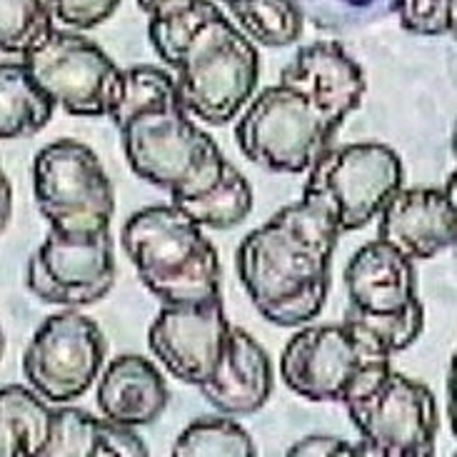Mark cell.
<instances>
[{
    "label": "cell",
    "instance_id": "obj_7",
    "mask_svg": "<svg viewBox=\"0 0 457 457\" xmlns=\"http://www.w3.org/2000/svg\"><path fill=\"white\" fill-rule=\"evenodd\" d=\"M347 415L378 457H430L437 445V400L428 385L385 365L345 400Z\"/></svg>",
    "mask_w": 457,
    "mask_h": 457
},
{
    "label": "cell",
    "instance_id": "obj_15",
    "mask_svg": "<svg viewBox=\"0 0 457 457\" xmlns=\"http://www.w3.org/2000/svg\"><path fill=\"white\" fill-rule=\"evenodd\" d=\"M378 237L410 260H430L457 247V215L445 190L400 187L380 212Z\"/></svg>",
    "mask_w": 457,
    "mask_h": 457
},
{
    "label": "cell",
    "instance_id": "obj_17",
    "mask_svg": "<svg viewBox=\"0 0 457 457\" xmlns=\"http://www.w3.org/2000/svg\"><path fill=\"white\" fill-rule=\"evenodd\" d=\"M203 397L220 415H253L272 395V368L268 353L243 328H233L225 358L211 383L200 387Z\"/></svg>",
    "mask_w": 457,
    "mask_h": 457
},
{
    "label": "cell",
    "instance_id": "obj_16",
    "mask_svg": "<svg viewBox=\"0 0 457 457\" xmlns=\"http://www.w3.org/2000/svg\"><path fill=\"white\" fill-rule=\"evenodd\" d=\"M412 262L380 237L365 243L345 268L350 308L368 315H397L408 310L418 300Z\"/></svg>",
    "mask_w": 457,
    "mask_h": 457
},
{
    "label": "cell",
    "instance_id": "obj_1",
    "mask_svg": "<svg viewBox=\"0 0 457 457\" xmlns=\"http://www.w3.org/2000/svg\"><path fill=\"white\" fill-rule=\"evenodd\" d=\"M340 220L325 203L303 198L245 235L235 268L250 303L278 328H303L325 308Z\"/></svg>",
    "mask_w": 457,
    "mask_h": 457
},
{
    "label": "cell",
    "instance_id": "obj_12",
    "mask_svg": "<svg viewBox=\"0 0 457 457\" xmlns=\"http://www.w3.org/2000/svg\"><path fill=\"white\" fill-rule=\"evenodd\" d=\"M28 290L48 305L86 308L108 295L115 285V253L111 233L73 240L48 230L25 265Z\"/></svg>",
    "mask_w": 457,
    "mask_h": 457
},
{
    "label": "cell",
    "instance_id": "obj_28",
    "mask_svg": "<svg viewBox=\"0 0 457 457\" xmlns=\"http://www.w3.org/2000/svg\"><path fill=\"white\" fill-rule=\"evenodd\" d=\"M305 21L320 30H362L395 12L397 0H295Z\"/></svg>",
    "mask_w": 457,
    "mask_h": 457
},
{
    "label": "cell",
    "instance_id": "obj_10",
    "mask_svg": "<svg viewBox=\"0 0 457 457\" xmlns=\"http://www.w3.org/2000/svg\"><path fill=\"white\" fill-rule=\"evenodd\" d=\"M23 62L55 108L68 115H112L123 96L125 71L100 46L73 30H55L40 48L28 53Z\"/></svg>",
    "mask_w": 457,
    "mask_h": 457
},
{
    "label": "cell",
    "instance_id": "obj_4",
    "mask_svg": "<svg viewBox=\"0 0 457 457\" xmlns=\"http://www.w3.org/2000/svg\"><path fill=\"white\" fill-rule=\"evenodd\" d=\"M120 137L130 170L168 190L173 203L211 190L228 168L223 150L183 105L137 112L120 128Z\"/></svg>",
    "mask_w": 457,
    "mask_h": 457
},
{
    "label": "cell",
    "instance_id": "obj_30",
    "mask_svg": "<svg viewBox=\"0 0 457 457\" xmlns=\"http://www.w3.org/2000/svg\"><path fill=\"white\" fill-rule=\"evenodd\" d=\"M55 21L68 30H90L118 11L120 0H48Z\"/></svg>",
    "mask_w": 457,
    "mask_h": 457
},
{
    "label": "cell",
    "instance_id": "obj_21",
    "mask_svg": "<svg viewBox=\"0 0 457 457\" xmlns=\"http://www.w3.org/2000/svg\"><path fill=\"white\" fill-rule=\"evenodd\" d=\"M225 11L253 43L265 48L293 46L308 23L295 0H230Z\"/></svg>",
    "mask_w": 457,
    "mask_h": 457
},
{
    "label": "cell",
    "instance_id": "obj_24",
    "mask_svg": "<svg viewBox=\"0 0 457 457\" xmlns=\"http://www.w3.org/2000/svg\"><path fill=\"white\" fill-rule=\"evenodd\" d=\"M108 418H93L78 408L55 410L43 457H108Z\"/></svg>",
    "mask_w": 457,
    "mask_h": 457
},
{
    "label": "cell",
    "instance_id": "obj_32",
    "mask_svg": "<svg viewBox=\"0 0 457 457\" xmlns=\"http://www.w3.org/2000/svg\"><path fill=\"white\" fill-rule=\"evenodd\" d=\"M447 415H450V428L457 440V358H453L450 372H447Z\"/></svg>",
    "mask_w": 457,
    "mask_h": 457
},
{
    "label": "cell",
    "instance_id": "obj_5",
    "mask_svg": "<svg viewBox=\"0 0 457 457\" xmlns=\"http://www.w3.org/2000/svg\"><path fill=\"white\" fill-rule=\"evenodd\" d=\"M33 193L50 230L73 240L111 233L115 193L100 158L78 140H55L33 161Z\"/></svg>",
    "mask_w": 457,
    "mask_h": 457
},
{
    "label": "cell",
    "instance_id": "obj_26",
    "mask_svg": "<svg viewBox=\"0 0 457 457\" xmlns=\"http://www.w3.org/2000/svg\"><path fill=\"white\" fill-rule=\"evenodd\" d=\"M53 18L48 0H0V50L25 58L55 33Z\"/></svg>",
    "mask_w": 457,
    "mask_h": 457
},
{
    "label": "cell",
    "instance_id": "obj_8",
    "mask_svg": "<svg viewBox=\"0 0 457 457\" xmlns=\"http://www.w3.org/2000/svg\"><path fill=\"white\" fill-rule=\"evenodd\" d=\"M390 358L347 325H303L283 350L280 375L287 390L310 403H343Z\"/></svg>",
    "mask_w": 457,
    "mask_h": 457
},
{
    "label": "cell",
    "instance_id": "obj_27",
    "mask_svg": "<svg viewBox=\"0 0 457 457\" xmlns=\"http://www.w3.org/2000/svg\"><path fill=\"white\" fill-rule=\"evenodd\" d=\"M345 322L353 325L375 350L393 358L397 353L408 350L422 333L425 325V310L420 300H415L408 310L397 315H368L347 305Z\"/></svg>",
    "mask_w": 457,
    "mask_h": 457
},
{
    "label": "cell",
    "instance_id": "obj_6",
    "mask_svg": "<svg viewBox=\"0 0 457 457\" xmlns=\"http://www.w3.org/2000/svg\"><path fill=\"white\" fill-rule=\"evenodd\" d=\"M337 128L303 93L280 83L247 103L235 140L247 161L265 170L308 173L330 150Z\"/></svg>",
    "mask_w": 457,
    "mask_h": 457
},
{
    "label": "cell",
    "instance_id": "obj_36",
    "mask_svg": "<svg viewBox=\"0 0 457 457\" xmlns=\"http://www.w3.org/2000/svg\"><path fill=\"white\" fill-rule=\"evenodd\" d=\"M453 36L457 37V0H455V8H453Z\"/></svg>",
    "mask_w": 457,
    "mask_h": 457
},
{
    "label": "cell",
    "instance_id": "obj_23",
    "mask_svg": "<svg viewBox=\"0 0 457 457\" xmlns=\"http://www.w3.org/2000/svg\"><path fill=\"white\" fill-rule=\"evenodd\" d=\"M173 457H255L258 447L243 425L223 418H200L190 422L175 440Z\"/></svg>",
    "mask_w": 457,
    "mask_h": 457
},
{
    "label": "cell",
    "instance_id": "obj_9",
    "mask_svg": "<svg viewBox=\"0 0 457 457\" xmlns=\"http://www.w3.org/2000/svg\"><path fill=\"white\" fill-rule=\"evenodd\" d=\"M403 187V161L385 143L330 148L310 170L305 193L337 215L343 233L370 223Z\"/></svg>",
    "mask_w": 457,
    "mask_h": 457
},
{
    "label": "cell",
    "instance_id": "obj_35",
    "mask_svg": "<svg viewBox=\"0 0 457 457\" xmlns=\"http://www.w3.org/2000/svg\"><path fill=\"white\" fill-rule=\"evenodd\" d=\"M445 195L450 200V205H453V211L457 215V170L450 178H447V186H445Z\"/></svg>",
    "mask_w": 457,
    "mask_h": 457
},
{
    "label": "cell",
    "instance_id": "obj_25",
    "mask_svg": "<svg viewBox=\"0 0 457 457\" xmlns=\"http://www.w3.org/2000/svg\"><path fill=\"white\" fill-rule=\"evenodd\" d=\"M170 105H183L178 78L155 65H136L125 71L123 96L118 100L111 120L120 130L137 112L170 108Z\"/></svg>",
    "mask_w": 457,
    "mask_h": 457
},
{
    "label": "cell",
    "instance_id": "obj_29",
    "mask_svg": "<svg viewBox=\"0 0 457 457\" xmlns=\"http://www.w3.org/2000/svg\"><path fill=\"white\" fill-rule=\"evenodd\" d=\"M455 0H397L400 25L415 36H445L453 33Z\"/></svg>",
    "mask_w": 457,
    "mask_h": 457
},
{
    "label": "cell",
    "instance_id": "obj_18",
    "mask_svg": "<svg viewBox=\"0 0 457 457\" xmlns=\"http://www.w3.org/2000/svg\"><path fill=\"white\" fill-rule=\"evenodd\" d=\"M103 418L130 428H145L168 410L170 393L161 370L143 355H120L103 370L98 383Z\"/></svg>",
    "mask_w": 457,
    "mask_h": 457
},
{
    "label": "cell",
    "instance_id": "obj_13",
    "mask_svg": "<svg viewBox=\"0 0 457 457\" xmlns=\"http://www.w3.org/2000/svg\"><path fill=\"white\" fill-rule=\"evenodd\" d=\"M233 325L223 297L198 305H165L148 330L150 353L180 383L203 387L215 378Z\"/></svg>",
    "mask_w": 457,
    "mask_h": 457
},
{
    "label": "cell",
    "instance_id": "obj_31",
    "mask_svg": "<svg viewBox=\"0 0 457 457\" xmlns=\"http://www.w3.org/2000/svg\"><path fill=\"white\" fill-rule=\"evenodd\" d=\"M290 457H355V455H375L365 440L360 443H347L343 437H333V435H308L303 440H297L295 445L287 450Z\"/></svg>",
    "mask_w": 457,
    "mask_h": 457
},
{
    "label": "cell",
    "instance_id": "obj_19",
    "mask_svg": "<svg viewBox=\"0 0 457 457\" xmlns=\"http://www.w3.org/2000/svg\"><path fill=\"white\" fill-rule=\"evenodd\" d=\"M53 415L46 397L23 385H5L0 390V455L43 457L53 430Z\"/></svg>",
    "mask_w": 457,
    "mask_h": 457
},
{
    "label": "cell",
    "instance_id": "obj_38",
    "mask_svg": "<svg viewBox=\"0 0 457 457\" xmlns=\"http://www.w3.org/2000/svg\"><path fill=\"white\" fill-rule=\"evenodd\" d=\"M453 358H457V350H455V355H453Z\"/></svg>",
    "mask_w": 457,
    "mask_h": 457
},
{
    "label": "cell",
    "instance_id": "obj_2",
    "mask_svg": "<svg viewBox=\"0 0 457 457\" xmlns=\"http://www.w3.org/2000/svg\"><path fill=\"white\" fill-rule=\"evenodd\" d=\"M148 37L175 71L180 103L193 118L225 125L245 111L258 87V50L220 3L180 0L150 12Z\"/></svg>",
    "mask_w": 457,
    "mask_h": 457
},
{
    "label": "cell",
    "instance_id": "obj_20",
    "mask_svg": "<svg viewBox=\"0 0 457 457\" xmlns=\"http://www.w3.org/2000/svg\"><path fill=\"white\" fill-rule=\"evenodd\" d=\"M55 103L37 86L25 62L0 65V137L36 136L53 120Z\"/></svg>",
    "mask_w": 457,
    "mask_h": 457
},
{
    "label": "cell",
    "instance_id": "obj_33",
    "mask_svg": "<svg viewBox=\"0 0 457 457\" xmlns=\"http://www.w3.org/2000/svg\"><path fill=\"white\" fill-rule=\"evenodd\" d=\"M170 3H180V0H137V5H140V11L145 12V15H150V12L161 11V8H165V5H170ZM215 3H220V5H228L230 0H215Z\"/></svg>",
    "mask_w": 457,
    "mask_h": 457
},
{
    "label": "cell",
    "instance_id": "obj_37",
    "mask_svg": "<svg viewBox=\"0 0 457 457\" xmlns=\"http://www.w3.org/2000/svg\"><path fill=\"white\" fill-rule=\"evenodd\" d=\"M453 150H455V161H457V125H455V133H453Z\"/></svg>",
    "mask_w": 457,
    "mask_h": 457
},
{
    "label": "cell",
    "instance_id": "obj_11",
    "mask_svg": "<svg viewBox=\"0 0 457 457\" xmlns=\"http://www.w3.org/2000/svg\"><path fill=\"white\" fill-rule=\"evenodd\" d=\"M105 353L108 340L98 322L78 310H62L36 330L23 353V375L37 395L68 405L98 380Z\"/></svg>",
    "mask_w": 457,
    "mask_h": 457
},
{
    "label": "cell",
    "instance_id": "obj_3",
    "mask_svg": "<svg viewBox=\"0 0 457 457\" xmlns=\"http://www.w3.org/2000/svg\"><path fill=\"white\" fill-rule=\"evenodd\" d=\"M198 225L178 205H150L128 218L120 243L140 283L162 305H198L220 295V260Z\"/></svg>",
    "mask_w": 457,
    "mask_h": 457
},
{
    "label": "cell",
    "instance_id": "obj_34",
    "mask_svg": "<svg viewBox=\"0 0 457 457\" xmlns=\"http://www.w3.org/2000/svg\"><path fill=\"white\" fill-rule=\"evenodd\" d=\"M8 218H11V183L3 178V228L8 225Z\"/></svg>",
    "mask_w": 457,
    "mask_h": 457
},
{
    "label": "cell",
    "instance_id": "obj_22",
    "mask_svg": "<svg viewBox=\"0 0 457 457\" xmlns=\"http://www.w3.org/2000/svg\"><path fill=\"white\" fill-rule=\"evenodd\" d=\"M175 205L205 230H230L253 211V187L245 175L228 162L223 178L211 190L195 198L175 200Z\"/></svg>",
    "mask_w": 457,
    "mask_h": 457
},
{
    "label": "cell",
    "instance_id": "obj_14",
    "mask_svg": "<svg viewBox=\"0 0 457 457\" xmlns=\"http://www.w3.org/2000/svg\"><path fill=\"white\" fill-rule=\"evenodd\" d=\"M280 83L303 93L337 125L345 123L347 115L358 111L368 90L362 68L333 40H320L297 50L295 58L280 73Z\"/></svg>",
    "mask_w": 457,
    "mask_h": 457
}]
</instances>
